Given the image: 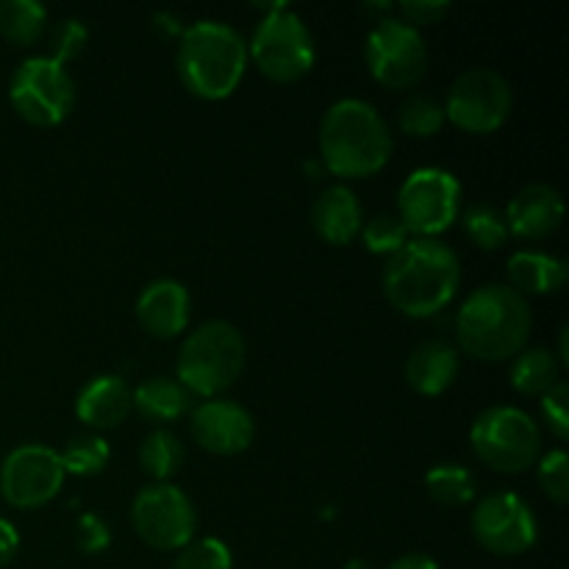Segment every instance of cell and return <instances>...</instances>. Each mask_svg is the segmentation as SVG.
<instances>
[{"label": "cell", "mask_w": 569, "mask_h": 569, "mask_svg": "<svg viewBox=\"0 0 569 569\" xmlns=\"http://www.w3.org/2000/svg\"><path fill=\"white\" fill-rule=\"evenodd\" d=\"M59 459L67 476L94 478L109 467L111 448L103 437H98V433H83V437L70 439V442L64 445Z\"/></svg>", "instance_id": "27"}, {"label": "cell", "mask_w": 569, "mask_h": 569, "mask_svg": "<svg viewBox=\"0 0 569 569\" xmlns=\"http://www.w3.org/2000/svg\"><path fill=\"white\" fill-rule=\"evenodd\" d=\"M137 320L153 339H176L192 320L189 289L176 278H156L139 292Z\"/></svg>", "instance_id": "17"}, {"label": "cell", "mask_w": 569, "mask_h": 569, "mask_svg": "<svg viewBox=\"0 0 569 569\" xmlns=\"http://www.w3.org/2000/svg\"><path fill=\"white\" fill-rule=\"evenodd\" d=\"M506 272H509V287L520 292L522 298L550 295L565 287L567 261L545 253V250H517V253H511Z\"/></svg>", "instance_id": "21"}, {"label": "cell", "mask_w": 569, "mask_h": 569, "mask_svg": "<svg viewBox=\"0 0 569 569\" xmlns=\"http://www.w3.org/2000/svg\"><path fill=\"white\" fill-rule=\"evenodd\" d=\"M248 42L222 20H198L181 31L176 70L183 89L200 100H226L248 70Z\"/></svg>", "instance_id": "4"}, {"label": "cell", "mask_w": 569, "mask_h": 569, "mask_svg": "<svg viewBox=\"0 0 569 569\" xmlns=\"http://www.w3.org/2000/svg\"><path fill=\"white\" fill-rule=\"evenodd\" d=\"M361 222H365V211H361L359 198L348 183L326 187L311 206L315 233L333 248H345V244L353 242L361 231Z\"/></svg>", "instance_id": "19"}, {"label": "cell", "mask_w": 569, "mask_h": 569, "mask_svg": "<svg viewBox=\"0 0 569 569\" xmlns=\"http://www.w3.org/2000/svg\"><path fill=\"white\" fill-rule=\"evenodd\" d=\"M445 122L448 120H445L442 100L431 98V94H411L398 109V128L406 137L428 139L442 131Z\"/></svg>", "instance_id": "29"}, {"label": "cell", "mask_w": 569, "mask_h": 569, "mask_svg": "<svg viewBox=\"0 0 569 569\" xmlns=\"http://www.w3.org/2000/svg\"><path fill=\"white\" fill-rule=\"evenodd\" d=\"M248 359V345L237 326L226 320H209L187 333L176 359V381L189 395L211 400L239 381Z\"/></svg>", "instance_id": "5"}, {"label": "cell", "mask_w": 569, "mask_h": 569, "mask_svg": "<svg viewBox=\"0 0 569 569\" xmlns=\"http://www.w3.org/2000/svg\"><path fill=\"white\" fill-rule=\"evenodd\" d=\"M537 481L542 487L545 498L553 500L556 506H565L569 500V456L561 448L539 456L537 461Z\"/></svg>", "instance_id": "32"}, {"label": "cell", "mask_w": 569, "mask_h": 569, "mask_svg": "<svg viewBox=\"0 0 569 569\" xmlns=\"http://www.w3.org/2000/svg\"><path fill=\"white\" fill-rule=\"evenodd\" d=\"M387 569H442V567L426 553H406L400 556V559H395Z\"/></svg>", "instance_id": "38"}, {"label": "cell", "mask_w": 569, "mask_h": 569, "mask_svg": "<svg viewBox=\"0 0 569 569\" xmlns=\"http://www.w3.org/2000/svg\"><path fill=\"white\" fill-rule=\"evenodd\" d=\"M87 39H89V31L81 20H76V17L59 20L53 28H50V53L48 56L50 59L61 61V64H67V61L78 59V56L83 53V48H87Z\"/></svg>", "instance_id": "33"}, {"label": "cell", "mask_w": 569, "mask_h": 569, "mask_svg": "<svg viewBox=\"0 0 569 569\" xmlns=\"http://www.w3.org/2000/svg\"><path fill=\"white\" fill-rule=\"evenodd\" d=\"M470 445L476 459L489 470L520 476L537 467L542 456V431L537 420L517 406H489L472 422Z\"/></svg>", "instance_id": "6"}, {"label": "cell", "mask_w": 569, "mask_h": 569, "mask_svg": "<svg viewBox=\"0 0 569 569\" xmlns=\"http://www.w3.org/2000/svg\"><path fill=\"white\" fill-rule=\"evenodd\" d=\"M48 31V9L39 0H0V37L28 48Z\"/></svg>", "instance_id": "24"}, {"label": "cell", "mask_w": 569, "mask_h": 569, "mask_svg": "<svg viewBox=\"0 0 569 569\" xmlns=\"http://www.w3.org/2000/svg\"><path fill=\"white\" fill-rule=\"evenodd\" d=\"M461 370L459 350L453 345L442 342V339H428V342L417 345L406 359V383L415 392L426 395V398H437L445 395L456 383Z\"/></svg>", "instance_id": "20"}, {"label": "cell", "mask_w": 569, "mask_h": 569, "mask_svg": "<svg viewBox=\"0 0 569 569\" xmlns=\"http://www.w3.org/2000/svg\"><path fill=\"white\" fill-rule=\"evenodd\" d=\"M248 59L261 76L276 83H292L309 76L317 61L315 33L289 6H272L248 42Z\"/></svg>", "instance_id": "7"}, {"label": "cell", "mask_w": 569, "mask_h": 569, "mask_svg": "<svg viewBox=\"0 0 569 569\" xmlns=\"http://www.w3.org/2000/svg\"><path fill=\"white\" fill-rule=\"evenodd\" d=\"M342 569H376V567H372L367 559H350V561H345Z\"/></svg>", "instance_id": "39"}, {"label": "cell", "mask_w": 569, "mask_h": 569, "mask_svg": "<svg viewBox=\"0 0 569 569\" xmlns=\"http://www.w3.org/2000/svg\"><path fill=\"white\" fill-rule=\"evenodd\" d=\"M428 44L415 26L400 17H378L365 39L370 76L387 89H411L428 72Z\"/></svg>", "instance_id": "11"}, {"label": "cell", "mask_w": 569, "mask_h": 569, "mask_svg": "<svg viewBox=\"0 0 569 569\" xmlns=\"http://www.w3.org/2000/svg\"><path fill=\"white\" fill-rule=\"evenodd\" d=\"M359 237L370 253L387 256L389 259V256H395L406 242H409L411 233H409V228L400 222L398 214H389V211H383V214H376V217H370V220L361 222Z\"/></svg>", "instance_id": "30"}, {"label": "cell", "mask_w": 569, "mask_h": 569, "mask_svg": "<svg viewBox=\"0 0 569 569\" xmlns=\"http://www.w3.org/2000/svg\"><path fill=\"white\" fill-rule=\"evenodd\" d=\"M400 9V20L415 26L417 31L426 26H437L448 17L450 3L448 0H406V3L398 6Z\"/></svg>", "instance_id": "36"}, {"label": "cell", "mask_w": 569, "mask_h": 569, "mask_svg": "<svg viewBox=\"0 0 569 569\" xmlns=\"http://www.w3.org/2000/svg\"><path fill=\"white\" fill-rule=\"evenodd\" d=\"M64 478L67 472L53 448L37 442L20 445L0 465V495L14 509H42L59 498Z\"/></svg>", "instance_id": "14"}, {"label": "cell", "mask_w": 569, "mask_h": 569, "mask_svg": "<svg viewBox=\"0 0 569 569\" xmlns=\"http://www.w3.org/2000/svg\"><path fill=\"white\" fill-rule=\"evenodd\" d=\"M533 331L528 298L509 283H483L465 298L456 315V339L478 361H509L522 353Z\"/></svg>", "instance_id": "2"}, {"label": "cell", "mask_w": 569, "mask_h": 569, "mask_svg": "<svg viewBox=\"0 0 569 569\" xmlns=\"http://www.w3.org/2000/svg\"><path fill=\"white\" fill-rule=\"evenodd\" d=\"M17 550H20V533H17V528L9 520L0 517V569L14 561Z\"/></svg>", "instance_id": "37"}, {"label": "cell", "mask_w": 569, "mask_h": 569, "mask_svg": "<svg viewBox=\"0 0 569 569\" xmlns=\"http://www.w3.org/2000/svg\"><path fill=\"white\" fill-rule=\"evenodd\" d=\"M470 531L476 542L492 556H522L537 545L539 522L531 506L515 492H489L470 515Z\"/></svg>", "instance_id": "13"}, {"label": "cell", "mask_w": 569, "mask_h": 569, "mask_svg": "<svg viewBox=\"0 0 569 569\" xmlns=\"http://www.w3.org/2000/svg\"><path fill=\"white\" fill-rule=\"evenodd\" d=\"M445 120L472 137L495 133L515 109L509 78L492 67H470L450 83L445 94Z\"/></svg>", "instance_id": "9"}, {"label": "cell", "mask_w": 569, "mask_h": 569, "mask_svg": "<svg viewBox=\"0 0 569 569\" xmlns=\"http://www.w3.org/2000/svg\"><path fill=\"white\" fill-rule=\"evenodd\" d=\"M133 411L144 417L156 426H167V422H178L192 411V395L170 376H153L139 381L131 389Z\"/></svg>", "instance_id": "22"}, {"label": "cell", "mask_w": 569, "mask_h": 569, "mask_svg": "<svg viewBox=\"0 0 569 569\" xmlns=\"http://www.w3.org/2000/svg\"><path fill=\"white\" fill-rule=\"evenodd\" d=\"M111 545V528L103 517L92 515H81L76 520V548L87 556H98L103 553L106 548Z\"/></svg>", "instance_id": "35"}, {"label": "cell", "mask_w": 569, "mask_h": 569, "mask_svg": "<svg viewBox=\"0 0 569 569\" xmlns=\"http://www.w3.org/2000/svg\"><path fill=\"white\" fill-rule=\"evenodd\" d=\"M509 378L511 387L520 395L542 398L548 389H553L561 381V365L548 348H526L511 359Z\"/></svg>", "instance_id": "23"}, {"label": "cell", "mask_w": 569, "mask_h": 569, "mask_svg": "<svg viewBox=\"0 0 569 569\" xmlns=\"http://www.w3.org/2000/svg\"><path fill=\"white\" fill-rule=\"evenodd\" d=\"M131 526L153 550H183L198 531V511L176 483H150L133 495Z\"/></svg>", "instance_id": "12"}, {"label": "cell", "mask_w": 569, "mask_h": 569, "mask_svg": "<svg viewBox=\"0 0 569 569\" xmlns=\"http://www.w3.org/2000/svg\"><path fill=\"white\" fill-rule=\"evenodd\" d=\"M192 439L214 456H239L253 445L256 420L242 403L231 398H211L189 411Z\"/></svg>", "instance_id": "15"}, {"label": "cell", "mask_w": 569, "mask_h": 569, "mask_svg": "<svg viewBox=\"0 0 569 569\" xmlns=\"http://www.w3.org/2000/svg\"><path fill=\"white\" fill-rule=\"evenodd\" d=\"M183 465V445L167 428H156L139 445V467L153 478L156 483H167Z\"/></svg>", "instance_id": "26"}, {"label": "cell", "mask_w": 569, "mask_h": 569, "mask_svg": "<svg viewBox=\"0 0 569 569\" xmlns=\"http://www.w3.org/2000/svg\"><path fill=\"white\" fill-rule=\"evenodd\" d=\"M461 228H465L467 239L481 250H500L509 239L503 209L492 203H472L470 209H465Z\"/></svg>", "instance_id": "28"}, {"label": "cell", "mask_w": 569, "mask_h": 569, "mask_svg": "<svg viewBox=\"0 0 569 569\" xmlns=\"http://www.w3.org/2000/svg\"><path fill=\"white\" fill-rule=\"evenodd\" d=\"M9 103L28 126L53 128L76 106V78L67 64L50 56H31L11 76Z\"/></svg>", "instance_id": "8"}, {"label": "cell", "mask_w": 569, "mask_h": 569, "mask_svg": "<svg viewBox=\"0 0 569 569\" xmlns=\"http://www.w3.org/2000/svg\"><path fill=\"white\" fill-rule=\"evenodd\" d=\"M503 217L509 237L539 242L559 231L565 220V198L550 183H528L509 200Z\"/></svg>", "instance_id": "16"}, {"label": "cell", "mask_w": 569, "mask_h": 569, "mask_svg": "<svg viewBox=\"0 0 569 569\" xmlns=\"http://www.w3.org/2000/svg\"><path fill=\"white\" fill-rule=\"evenodd\" d=\"M381 287L395 311L428 320L456 300L461 287V259L439 239H409L383 267Z\"/></svg>", "instance_id": "1"}, {"label": "cell", "mask_w": 569, "mask_h": 569, "mask_svg": "<svg viewBox=\"0 0 569 569\" xmlns=\"http://www.w3.org/2000/svg\"><path fill=\"white\" fill-rule=\"evenodd\" d=\"M170 569H233V556L222 539H192L187 548L178 550Z\"/></svg>", "instance_id": "31"}, {"label": "cell", "mask_w": 569, "mask_h": 569, "mask_svg": "<svg viewBox=\"0 0 569 569\" xmlns=\"http://www.w3.org/2000/svg\"><path fill=\"white\" fill-rule=\"evenodd\" d=\"M426 492L433 503L459 509V506H470L478 498V483L467 467L437 465L426 472Z\"/></svg>", "instance_id": "25"}, {"label": "cell", "mask_w": 569, "mask_h": 569, "mask_svg": "<svg viewBox=\"0 0 569 569\" xmlns=\"http://www.w3.org/2000/svg\"><path fill=\"white\" fill-rule=\"evenodd\" d=\"M417 239H437L461 214V183L445 167H420L398 189V211Z\"/></svg>", "instance_id": "10"}, {"label": "cell", "mask_w": 569, "mask_h": 569, "mask_svg": "<svg viewBox=\"0 0 569 569\" xmlns=\"http://www.w3.org/2000/svg\"><path fill=\"white\" fill-rule=\"evenodd\" d=\"M392 131L381 111L361 98L328 106L320 122V159L331 176L370 178L392 159Z\"/></svg>", "instance_id": "3"}, {"label": "cell", "mask_w": 569, "mask_h": 569, "mask_svg": "<svg viewBox=\"0 0 569 569\" xmlns=\"http://www.w3.org/2000/svg\"><path fill=\"white\" fill-rule=\"evenodd\" d=\"M133 411L131 387L122 376L103 372L89 378L76 398V417L92 431H111Z\"/></svg>", "instance_id": "18"}, {"label": "cell", "mask_w": 569, "mask_h": 569, "mask_svg": "<svg viewBox=\"0 0 569 569\" xmlns=\"http://www.w3.org/2000/svg\"><path fill=\"white\" fill-rule=\"evenodd\" d=\"M569 387L565 381L556 383L553 389L539 398V411H542V420L548 426V431L553 433L559 442H567L569 439Z\"/></svg>", "instance_id": "34"}]
</instances>
